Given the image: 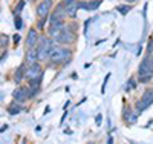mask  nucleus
I'll return each mask as SVG.
<instances>
[{"instance_id":"1","label":"nucleus","mask_w":153,"mask_h":144,"mask_svg":"<svg viewBox=\"0 0 153 144\" xmlns=\"http://www.w3.org/2000/svg\"><path fill=\"white\" fill-rule=\"evenodd\" d=\"M49 58L52 60V63H65L71 58V51H68L65 48H60V46H55V48L51 49Z\"/></svg>"},{"instance_id":"2","label":"nucleus","mask_w":153,"mask_h":144,"mask_svg":"<svg viewBox=\"0 0 153 144\" xmlns=\"http://www.w3.org/2000/svg\"><path fill=\"white\" fill-rule=\"evenodd\" d=\"M52 49V42L46 37H42L40 38V43H38V49H37V55H38V60H45L49 57V52Z\"/></svg>"},{"instance_id":"3","label":"nucleus","mask_w":153,"mask_h":144,"mask_svg":"<svg viewBox=\"0 0 153 144\" xmlns=\"http://www.w3.org/2000/svg\"><path fill=\"white\" fill-rule=\"evenodd\" d=\"M152 103H153V89H147L144 92V95L141 97V100L136 103V107H138V110H144Z\"/></svg>"},{"instance_id":"4","label":"nucleus","mask_w":153,"mask_h":144,"mask_svg":"<svg viewBox=\"0 0 153 144\" xmlns=\"http://www.w3.org/2000/svg\"><path fill=\"white\" fill-rule=\"evenodd\" d=\"M26 78L31 81V80H40L42 78V66L38 63H32L29 64V68L26 71Z\"/></svg>"},{"instance_id":"5","label":"nucleus","mask_w":153,"mask_h":144,"mask_svg":"<svg viewBox=\"0 0 153 144\" xmlns=\"http://www.w3.org/2000/svg\"><path fill=\"white\" fill-rule=\"evenodd\" d=\"M54 38H55L57 42H60V43H72L74 42V34H72L71 29H66L65 26H63Z\"/></svg>"},{"instance_id":"6","label":"nucleus","mask_w":153,"mask_h":144,"mask_svg":"<svg viewBox=\"0 0 153 144\" xmlns=\"http://www.w3.org/2000/svg\"><path fill=\"white\" fill-rule=\"evenodd\" d=\"M51 3H52V0H45V2H42L40 5H38V8H37V14H38V17L45 19V17L48 16L49 8H51Z\"/></svg>"},{"instance_id":"7","label":"nucleus","mask_w":153,"mask_h":144,"mask_svg":"<svg viewBox=\"0 0 153 144\" xmlns=\"http://www.w3.org/2000/svg\"><path fill=\"white\" fill-rule=\"evenodd\" d=\"M37 42H38V34H37L35 29H31V31L28 32V38H26V45H28V48H34Z\"/></svg>"},{"instance_id":"8","label":"nucleus","mask_w":153,"mask_h":144,"mask_svg":"<svg viewBox=\"0 0 153 144\" xmlns=\"http://www.w3.org/2000/svg\"><path fill=\"white\" fill-rule=\"evenodd\" d=\"M78 8H80V3H76V2H74L71 5H66V14L69 17H75V12H76Z\"/></svg>"},{"instance_id":"9","label":"nucleus","mask_w":153,"mask_h":144,"mask_svg":"<svg viewBox=\"0 0 153 144\" xmlns=\"http://www.w3.org/2000/svg\"><path fill=\"white\" fill-rule=\"evenodd\" d=\"M14 98L17 100V101H25L28 98V92H26V89H17L16 92H14Z\"/></svg>"},{"instance_id":"10","label":"nucleus","mask_w":153,"mask_h":144,"mask_svg":"<svg viewBox=\"0 0 153 144\" xmlns=\"http://www.w3.org/2000/svg\"><path fill=\"white\" fill-rule=\"evenodd\" d=\"M101 3L98 2V0H95V2H91V3H80V8L83 9H97Z\"/></svg>"},{"instance_id":"11","label":"nucleus","mask_w":153,"mask_h":144,"mask_svg":"<svg viewBox=\"0 0 153 144\" xmlns=\"http://www.w3.org/2000/svg\"><path fill=\"white\" fill-rule=\"evenodd\" d=\"M26 60H28V63H29V64L35 63V61L38 60V55H37V52H34L32 49H31V51H28V55H26Z\"/></svg>"},{"instance_id":"12","label":"nucleus","mask_w":153,"mask_h":144,"mask_svg":"<svg viewBox=\"0 0 153 144\" xmlns=\"http://www.w3.org/2000/svg\"><path fill=\"white\" fill-rule=\"evenodd\" d=\"M23 72H25V66H20V68L17 69V72H16V81H17V83H19V81H22Z\"/></svg>"},{"instance_id":"13","label":"nucleus","mask_w":153,"mask_h":144,"mask_svg":"<svg viewBox=\"0 0 153 144\" xmlns=\"http://www.w3.org/2000/svg\"><path fill=\"white\" fill-rule=\"evenodd\" d=\"M17 112H20V106H19V104H12V106L9 107V113L14 115V113H17Z\"/></svg>"},{"instance_id":"14","label":"nucleus","mask_w":153,"mask_h":144,"mask_svg":"<svg viewBox=\"0 0 153 144\" xmlns=\"http://www.w3.org/2000/svg\"><path fill=\"white\" fill-rule=\"evenodd\" d=\"M118 11L121 12V14H124V16H126L127 12L130 11V6H118Z\"/></svg>"},{"instance_id":"15","label":"nucleus","mask_w":153,"mask_h":144,"mask_svg":"<svg viewBox=\"0 0 153 144\" xmlns=\"http://www.w3.org/2000/svg\"><path fill=\"white\" fill-rule=\"evenodd\" d=\"M149 74H150V75L153 74V57L149 60Z\"/></svg>"},{"instance_id":"16","label":"nucleus","mask_w":153,"mask_h":144,"mask_svg":"<svg viewBox=\"0 0 153 144\" xmlns=\"http://www.w3.org/2000/svg\"><path fill=\"white\" fill-rule=\"evenodd\" d=\"M16 28H17V29H20V28H22V19H20L19 16L16 17Z\"/></svg>"},{"instance_id":"17","label":"nucleus","mask_w":153,"mask_h":144,"mask_svg":"<svg viewBox=\"0 0 153 144\" xmlns=\"http://www.w3.org/2000/svg\"><path fill=\"white\" fill-rule=\"evenodd\" d=\"M23 6H25V2H23V0H22V2L19 3V6H17V11H16V14H19V12L23 9Z\"/></svg>"},{"instance_id":"18","label":"nucleus","mask_w":153,"mask_h":144,"mask_svg":"<svg viewBox=\"0 0 153 144\" xmlns=\"http://www.w3.org/2000/svg\"><path fill=\"white\" fill-rule=\"evenodd\" d=\"M6 40H8V37H6V35H2V46L6 45Z\"/></svg>"},{"instance_id":"19","label":"nucleus","mask_w":153,"mask_h":144,"mask_svg":"<svg viewBox=\"0 0 153 144\" xmlns=\"http://www.w3.org/2000/svg\"><path fill=\"white\" fill-rule=\"evenodd\" d=\"M19 40H20V35H14V43H16V45L19 43Z\"/></svg>"},{"instance_id":"20","label":"nucleus","mask_w":153,"mask_h":144,"mask_svg":"<svg viewBox=\"0 0 153 144\" xmlns=\"http://www.w3.org/2000/svg\"><path fill=\"white\" fill-rule=\"evenodd\" d=\"M63 3H65V6H66V5H71V3H74V0H65Z\"/></svg>"},{"instance_id":"21","label":"nucleus","mask_w":153,"mask_h":144,"mask_svg":"<svg viewBox=\"0 0 153 144\" xmlns=\"http://www.w3.org/2000/svg\"><path fill=\"white\" fill-rule=\"evenodd\" d=\"M100 123H101V115L97 116V124H100Z\"/></svg>"},{"instance_id":"22","label":"nucleus","mask_w":153,"mask_h":144,"mask_svg":"<svg viewBox=\"0 0 153 144\" xmlns=\"http://www.w3.org/2000/svg\"><path fill=\"white\" fill-rule=\"evenodd\" d=\"M126 2H135V0H126Z\"/></svg>"}]
</instances>
